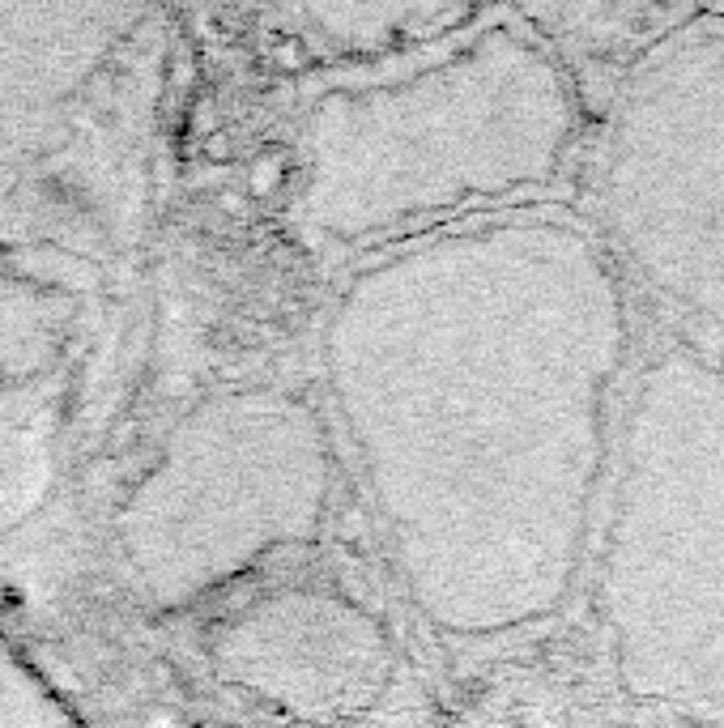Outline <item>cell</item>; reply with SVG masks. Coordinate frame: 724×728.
<instances>
[{"mask_svg": "<svg viewBox=\"0 0 724 728\" xmlns=\"http://www.w3.org/2000/svg\"><path fill=\"white\" fill-rule=\"evenodd\" d=\"M507 226L447 230L359 269L329 388L410 596L447 630L516 622L499 515L541 427V379L499 307Z\"/></svg>", "mask_w": 724, "mask_h": 728, "instance_id": "1", "label": "cell"}, {"mask_svg": "<svg viewBox=\"0 0 724 728\" xmlns=\"http://www.w3.org/2000/svg\"><path fill=\"white\" fill-rule=\"evenodd\" d=\"M477 9L414 69L354 73L303 120L290 222L311 247L371 243L550 180L571 133V81L520 13Z\"/></svg>", "mask_w": 724, "mask_h": 728, "instance_id": "2", "label": "cell"}, {"mask_svg": "<svg viewBox=\"0 0 724 728\" xmlns=\"http://www.w3.org/2000/svg\"><path fill=\"white\" fill-rule=\"evenodd\" d=\"M329 473V439L307 401L273 388L205 397L115 515L137 596L184 609L265 554L316 541Z\"/></svg>", "mask_w": 724, "mask_h": 728, "instance_id": "3", "label": "cell"}, {"mask_svg": "<svg viewBox=\"0 0 724 728\" xmlns=\"http://www.w3.org/2000/svg\"><path fill=\"white\" fill-rule=\"evenodd\" d=\"M214 669L316 728L366 720L392 686L396 647L384 622L333 588H281L209 630Z\"/></svg>", "mask_w": 724, "mask_h": 728, "instance_id": "4", "label": "cell"}, {"mask_svg": "<svg viewBox=\"0 0 724 728\" xmlns=\"http://www.w3.org/2000/svg\"><path fill=\"white\" fill-rule=\"evenodd\" d=\"M145 4H0V201L77 129L90 81L145 27Z\"/></svg>", "mask_w": 724, "mask_h": 728, "instance_id": "5", "label": "cell"}, {"mask_svg": "<svg viewBox=\"0 0 724 728\" xmlns=\"http://www.w3.org/2000/svg\"><path fill=\"white\" fill-rule=\"evenodd\" d=\"M299 22V39L316 43L320 55H380L389 60L392 48L435 43L465 22H474L477 9L469 4H299L290 9Z\"/></svg>", "mask_w": 724, "mask_h": 728, "instance_id": "6", "label": "cell"}, {"mask_svg": "<svg viewBox=\"0 0 724 728\" xmlns=\"http://www.w3.org/2000/svg\"><path fill=\"white\" fill-rule=\"evenodd\" d=\"M73 298L56 286L0 277V383H22L48 371L64 350Z\"/></svg>", "mask_w": 724, "mask_h": 728, "instance_id": "7", "label": "cell"}, {"mask_svg": "<svg viewBox=\"0 0 724 728\" xmlns=\"http://www.w3.org/2000/svg\"><path fill=\"white\" fill-rule=\"evenodd\" d=\"M0 728H85L77 707L60 695L13 635L0 626Z\"/></svg>", "mask_w": 724, "mask_h": 728, "instance_id": "8", "label": "cell"}]
</instances>
